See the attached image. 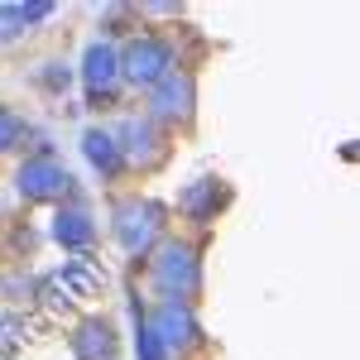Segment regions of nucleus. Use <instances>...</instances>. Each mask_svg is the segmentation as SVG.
Returning a JSON list of instances; mask_svg holds the SVG:
<instances>
[{
    "mask_svg": "<svg viewBox=\"0 0 360 360\" xmlns=\"http://www.w3.org/2000/svg\"><path fill=\"white\" fill-rule=\"evenodd\" d=\"M154 283L164 288L168 303H188L197 293V283H202L197 255L188 245H173V240H168V245L159 250V259H154Z\"/></svg>",
    "mask_w": 360,
    "mask_h": 360,
    "instance_id": "1",
    "label": "nucleus"
},
{
    "mask_svg": "<svg viewBox=\"0 0 360 360\" xmlns=\"http://www.w3.org/2000/svg\"><path fill=\"white\" fill-rule=\"evenodd\" d=\"M168 68H173V49L164 39H135L120 58V77L135 86H159L168 77Z\"/></svg>",
    "mask_w": 360,
    "mask_h": 360,
    "instance_id": "2",
    "label": "nucleus"
},
{
    "mask_svg": "<svg viewBox=\"0 0 360 360\" xmlns=\"http://www.w3.org/2000/svg\"><path fill=\"white\" fill-rule=\"evenodd\" d=\"M20 193L29 197V202H53V197H63L68 188H72V173L58 164L53 154H39V159H29L25 168H20Z\"/></svg>",
    "mask_w": 360,
    "mask_h": 360,
    "instance_id": "3",
    "label": "nucleus"
},
{
    "mask_svg": "<svg viewBox=\"0 0 360 360\" xmlns=\"http://www.w3.org/2000/svg\"><path fill=\"white\" fill-rule=\"evenodd\" d=\"M159 207L154 202H125L120 212H115V231H120V245L130 250V255H144V250H154L159 240Z\"/></svg>",
    "mask_w": 360,
    "mask_h": 360,
    "instance_id": "4",
    "label": "nucleus"
},
{
    "mask_svg": "<svg viewBox=\"0 0 360 360\" xmlns=\"http://www.w3.org/2000/svg\"><path fill=\"white\" fill-rule=\"evenodd\" d=\"M144 327L154 332V341H159L164 351H188V346L197 341V317H193L188 303H164Z\"/></svg>",
    "mask_w": 360,
    "mask_h": 360,
    "instance_id": "5",
    "label": "nucleus"
},
{
    "mask_svg": "<svg viewBox=\"0 0 360 360\" xmlns=\"http://www.w3.org/2000/svg\"><path fill=\"white\" fill-rule=\"evenodd\" d=\"M82 82H86V91H91V101L115 96V86H120V53H115L111 44H91V49H86Z\"/></svg>",
    "mask_w": 360,
    "mask_h": 360,
    "instance_id": "6",
    "label": "nucleus"
},
{
    "mask_svg": "<svg viewBox=\"0 0 360 360\" xmlns=\"http://www.w3.org/2000/svg\"><path fill=\"white\" fill-rule=\"evenodd\" d=\"M149 111L159 115V120H188L193 115V77L188 72H168L164 82L154 86Z\"/></svg>",
    "mask_w": 360,
    "mask_h": 360,
    "instance_id": "7",
    "label": "nucleus"
},
{
    "mask_svg": "<svg viewBox=\"0 0 360 360\" xmlns=\"http://www.w3.org/2000/svg\"><path fill=\"white\" fill-rule=\"evenodd\" d=\"M72 356L77 360H111L115 356V332L111 322H82L77 327V336H72Z\"/></svg>",
    "mask_w": 360,
    "mask_h": 360,
    "instance_id": "8",
    "label": "nucleus"
},
{
    "mask_svg": "<svg viewBox=\"0 0 360 360\" xmlns=\"http://www.w3.org/2000/svg\"><path fill=\"white\" fill-rule=\"evenodd\" d=\"M91 236H96V226L86 217V207H63L53 217V240L68 250H86L91 245Z\"/></svg>",
    "mask_w": 360,
    "mask_h": 360,
    "instance_id": "9",
    "label": "nucleus"
},
{
    "mask_svg": "<svg viewBox=\"0 0 360 360\" xmlns=\"http://www.w3.org/2000/svg\"><path fill=\"white\" fill-rule=\"evenodd\" d=\"M111 135H115V144H120V159H125V154H130V159H149V154H154V125H149V120H125Z\"/></svg>",
    "mask_w": 360,
    "mask_h": 360,
    "instance_id": "10",
    "label": "nucleus"
},
{
    "mask_svg": "<svg viewBox=\"0 0 360 360\" xmlns=\"http://www.w3.org/2000/svg\"><path fill=\"white\" fill-rule=\"evenodd\" d=\"M82 149H86V159L101 168V173H115V168H120V144H115L111 130H86Z\"/></svg>",
    "mask_w": 360,
    "mask_h": 360,
    "instance_id": "11",
    "label": "nucleus"
},
{
    "mask_svg": "<svg viewBox=\"0 0 360 360\" xmlns=\"http://www.w3.org/2000/svg\"><path fill=\"white\" fill-rule=\"evenodd\" d=\"M58 278H63V288H68L72 298H91V293L106 283V274H96V269H82V264H68V269H63Z\"/></svg>",
    "mask_w": 360,
    "mask_h": 360,
    "instance_id": "12",
    "label": "nucleus"
},
{
    "mask_svg": "<svg viewBox=\"0 0 360 360\" xmlns=\"http://www.w3.org/2000/svg\"><path fill=\"white\" fill-rule=\"evenodd\" d=\"M212 202H217V183H212V178H202L197 188H188V193H183V212H188V217H197V221H207Z\"/></svg>",
    "mask_w": 360,
    "mask_h": 360,
    "instance_id": "13",
    "label": "nucleus"
},
{
    "mask_svg": "<svg viewBox=\"0 0 360 360\" xmlns=\"http://www.w3.org/2000/svg\"><path fill=\"white\" fill-rule=\"evenodd\" d=\"M20 139H25V120H20L15 111H5V106H0V149H15Z\"/></svg>",
    "mask_w": 360,
    "mask_h": 360,
    "instance_id": "14",
    "label": "nucleus"
},
{
    "mask_svg": "<svg viewBox=\"0 0 360 360\" xmlns=\"http://www.w3.org/2000/svg\"><path fill=\"white\" fill-rule=\"evenodd\" d=\"M20 29H25V10L20 5H0V44L20 39Z\"/></svg>",
    "mask_w": 360,
    "mask_h": 360,
    "instance_id": "15",
    "label": "nucleus"
},
{
    "mask_svg": "<svg viewBox=\"0 0 360 360\" xmlns=\"http://www.w3.org/2000/svg\"><path fill=\"white\" fill-rule=\"evenodd\" d=\"M135 351H139V360H168V351L154 341V332L139 322V336H135Z\"/></svg>",
    "mask_w": 360,
    "mask_h": 360,
    "instance_id": "16",
    "label": "nucleus"
},
{
    "mask_svg": "<svg viewBox=\"0 0 360 360\" xmlns=\"http://www.w3.org/2000/svg\"><path fill=\"white\" fill-rule=\"evenodd\" d=\"M44 303L49 307H68L72 303V293L63 288V278H49V283H44Z\"/></svg>",
    "mask_w": 360,
    "mask_h": 360,
    "instance_id": "17",
    "label": "nucleus"
}]
</instances>
